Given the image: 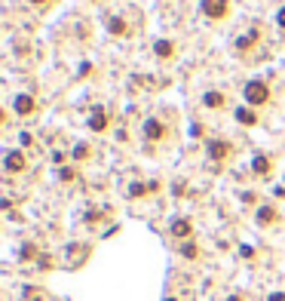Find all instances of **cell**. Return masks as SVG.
<instances>
[{"instance_id":"cell-1","label":"cell","mask_w":285,"mask_h":301,"mask_svg":"<svg viewBox=\"0 0 285 301\" xmlns=\"http://www.w3.org/2000/svg\"><path fill=\"white\" fill-rule=\"evenodd\" d=\"M242 95H246V102L252 108H258V105H267L270 102V86L264 80H249L246 86H242Z\"/></svg>"},{"instance_id":"cell-2","label":"cell","mask_w":285,"mask_h":301,"mask_svg":"<svg viewBox=\"0 0 285 301\" xmlns=\"http://www.w3.org/2000/svg\"><path fill=\"white\" fill-rule=\"evenodd\" d=\"M199 13L206 16V19H224L230 13V0H202Z\"/></svg>"},{"instance_id":"cell-3","label":"cell","mask_w":285,"mask_h":301,"mask_svg":"<svg viewBox=\"0 0 285 301\" xmlns=\"http://www.w3.org/2000/svg\"><path fill=\"white\" fill-rule=\"evenodd\" d=\"M4 166H7V172H25V169H28V160H25L22 150H7Z\"/></svg>"},{"instance_id":"cell-4","label":"cell","mask_w":285,"mask_h":301,"mask_svg":"<svg viewBox=\"0 0 285 301\" xmlns=\"http://www.w3.org/2000/svg\"><path fill=\"white\" fill-rule=\"evenodd\" d=\"M227 154H230V141H209V160H215V163H221V160H227Z\"/></svg>"},{"instance_id":"cell-5","label":"cell","mask_w":285,"mask_h":301,"mask_svg":"<svg viewBox=\"0 0 285 301\" xmlns=\"http://www.w3.org/2000/svg\"><path fill=\"white\" fill-rule=\"evenodd\" d=\"M144 135H147L150 141H159L162 135H166V126H162L156 117H147V120H144Z\"/></svg>"},{"instance_id":"cell-6","label":"cell","mask_w":285,"mask_h":301,"mask_svg":"<svg viewBox=\"0 0 285 301\" xmlns=\"http://www.w3.org/2000/svg\"><path fill=\"white\" fill-rule=\"evenodd\" d=\"M89 129H92V132H101V129H107V114H104L101 108H95L92 114H89Z\"/></svg>"},{"instance_id":"cell-7","label":"cell","mask_w":285,"mask_h":301,"mask_svg":"<svg viewBox=\"0 0 285 301\" xmlns=\"http://www.w3.org/2000/svg\"><path fill=\"white\" fill-rule=\"evenodd\" d=\"M190 234H193V224H190L187 218H175V221H172V237H181V240H184V237H190Z\"/></svg>"},{"instance_id":"cell-8","label":"cell","mask_w":285,"mask_h":301,"mask_svg":"<svg viewBox=\"0 0 285 301\" xmlns=\"http://www.w3.org/2000/svg\"><path fill=\"white\" fill-rule=\"evenodd\" d=\"M16 114H22V117H28V114H34V98L31 95H16Z\"/></svg>"},{"instance_id":"cell-9","label":"cell","mask_w":285,"mask_h":301,"mask_svg":"<svg viewBox=\"0 0 285 301\" xmlns=\"http://www.w3.org/2000/svg\"><path fill=\"white\" fill-rule=\"evenodd\" d=\"M202 102H206V108H224L227 105V95L218 92V89H209L206 95H202Z\"/></svg>"},{"instance_id":"cell-10","label":"cell","mask_w":285,"mask_h":301,"mask_svg":"<svg viewBox=\"0 0 285 301\" xmlns=\"http://www.w3.org/2000/svg\"><path fill=\"white\" fill-rule=\"evenodd\" d=\"M153 53H156L159 59H172V56H175V43H172V40H156V43H153Z\"/></svg>"},{"instance_id":"cell-11","label":"cell","mask_w":285,"mask_h":301,"mask_svg":"<svg viewBox=\"0 0 285 301\" xmlns=\"http://www.w3.org/2000/svg\"><path fill=\"white\" fill-rule=\"evenodd\" d=\"M236 120H239L242 126H255V123H258V114H255V111H249L246 105H242V108L236 111Z\"/></svg>"},{"instance_id":"cell-12","label":"cell","mask_w":285,"mask_h":301,"mask_svg":"<svg viewBox=\"0 0 285 301\" xmlns=\"http://www.w3.org/2000/svg\"><path fill=\"white\" fill-rule=\"evenodd\" d=\"M255 40H258V31H249V34H242L239 40H236V49L242 53V49H252L255 46Z\"/></svg>"},{"instance_id":"cell-13","label":"cell","mask_w":285,"mask_h":301,"mask_svg":"<svg viewBox=\"0 0 285 301\" xmlns=\"http://www.w3.org/2000/svg\"><path fill=\"white\" fill-rule=\"evenodd\" d=\"M107 31H110V34H123V37L129 34L126 22H123V19H117V16H110V19H107Z\"/></svg>"},{"instance_id":"cell-14","label":"cell","mask_w":285,"mask_h":301,"mask_svg":"<svg viewBox=\"0 0 285 301\" xmlns=\"http://www.w3.org/2000/svg\"><path fill=\"white\" fill-rule=\"evenodd\" d=\"M252 169H255L258 175H267V172H270V157H264V154H258V157L252 160Z\"/></svg>"},{"instance_id":"cell-15","label":"cell","mask_w":285,"mask_h":301,"mask_svg":"<svg viewBox=\"0 0 285 301\" xmlns=\"http://www.w3.org/2000/svg\"><path fill=\"white\" fill-rule=\"evenodd\" d=\"M276 221V209L273 206H261L258 209V224H273Z\"/></svg>"},{"instance_id":"cell-16","label":"cell","mask_w":285,"mask_h":301,"mask_svg":"<svg viewBox=\"0 0 285 301\" xmlns=\"http://www.w3.org/2000/svg\"><path fill=\"white\" fill-rule=\"evenodd\" d=\"M147 191H156V184H141V181H135V184L129 187V194H132V197H144Z\"/></svg>"},{"instance_id":"cell-17","label":"cell","mask_w":285,"mask_h":301,"mask_svg":"<svg viewBox=\"0 0 285 301\" xmlns=\"http://www.w3.org/2000/svg\"><path fill=\"white\" fill-rule=\"evenodd\" d=\"M181 255H184V258H196V255H199V249H196L193 243H184V246H181Z\"/></svg>"},{"instance_id":"cell-18","label":"cell","mask_w":285,"mask_h":301,"mask_svg":"<svg viewBox=\"0 0 285 301\" xmlns=\"http://www.w3.org/2000/svg\"><path fill=\"white\" fill-rule=\"evenodd\" d=\"M86 154H89V147H86V144H77V147H74V160H83Z\"/></svg>"},{"instance_id":"cell-19","label":"cell","mask_w":285,"mask_h":301,"mask_svg":"<svg viewBox=\"0 0 285 301\" xmlns=\"http://www.w3.org/2000/svg\"><path fill=\"white\" fill-rule=\"evenodd\" d=\"M59 178H62V181H71V178H74V169H62Z\"/></svg>"},{"instance_id":"cell-20","label":"cell","mask_w":285,"mask_h":301,"mask_svg":"<svg viewBox=\"0 0 285 301\" xmlns=\"http://www.w3.org/2000/svg\"><path fill=\"white\" fill-rule=\"evenodd\" d=\"M276 25H279V28H285V7L276 13Z\"/></svg>"},{"instance_id":"cell-21","label":"cell","mask_w":285,"mask_h":301,"mask_svg":"<svg viewBox=\"0 0 285 301\" xmlns=\"http://www.w3.org/2000/svg\"><path fill=\"white\" fill-rule=\"evenodd\" d=\"M190 135H193V138H199V135H202V126H199V123H193V126H190Z\"/></svg>"},{"instance_id":"cell-22","label":"cell","mask_w":285,"mask_h":301,"mask_svg":"<svg viewBox=\"0 0 285 301\" xmlns=\"http://www.w3.org/2000/svg\"><path fill=\"white\" fill-rule=\"evenodd\" d=\"M239 252H242V258H252V255H255V249H252V246H242Z\"/></svg>"},{"instance_id":"cell-23","label":"cell","mask_w":285,"mask_h":301,"mask_svg":"<svg viewBox=\"0 0 285 301\" xmlns=\"http://www.w3.org/2000/svg\"><path fill=\"white\" fill-rule=\"evenodd\" d=\"M270 301H285V295H282V292H273V295H270Z\"/></svg>"},{"instance_id":"cell-24","label":"cell","mask_w":285,"mask_h":301,"mask_svg":"<svg viewBox=\"0 0 285 301\" xmlns=\"http://www.w3.org/2000/svg\"><path fill=\"white\" fill-rule=\"evenodd\" d=\"M31 4H46V0H31Z\"/></svg>"},{"instance_id":"cell-25","label":"cell","mask_w":285,"mask_h":301,"mask_svg":"<svg viewBox=\"0 0 285 301\" xmlns=\"http://www.w3.org/2000/svg\"><path fill=\"white\" fill-rule=\"evenodd\" d=\"M227 301H239V298H227Z\"/></svg>"},{"instance_id":"cell-26","label":"cell","mask_w":285,"mask_h":301,"mask_svg":"<svg viewBox=\"0 0 285 301\" xmlns=\"http://www.w3.org/2000/svg\"><path fill=\"white\" fill-rule=\"evenodd\" d=\"M169 301H175V298H169Z\"/></svg>"}]
</instances>
